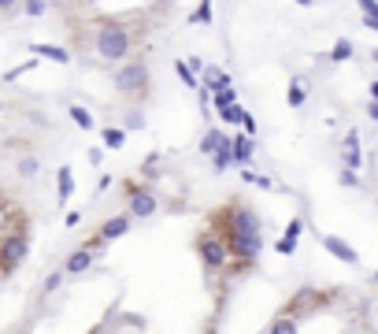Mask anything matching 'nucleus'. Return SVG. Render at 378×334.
Returning <instances> with one entry per match:
<instances>
[{
  "mask_svg": "<svg viewBox=\"0 0 378 334\" xmlns=\"http://www.w3.org/2000/svg\"><path fill=\"white\" fill-rule=\"evenodd\" d=\"M197 252H200V260H204L211 272H219V267L230 264V249H226V241L219 238V234H200V238H197Z\"/></svg>",
  "mask_w": 378,
  "mask_h": 334,
  "instance_id": "nucleus-4",
  "label": "nucleus"
},
{
  "mask_svg": "<svg viewBox=\"0 0 378 334\" xmlns=\"http://www.w3.org/2000/svg\"><path fill=\"white\" fill-rule=\"evenodd\" d=\"M126 230H130V215H115V219H108L104 227H100V234L93 238V246H89V249H97L100 241H115V238H123Z\"/></svg>",
  "mask_w": 378,
  "mask_h": 334,
  "instance_id": "nucleus-9",
  "label": "nucleus"
},
{
  "mask_svg": "<svg viewBox=\"0 0 378 334\" xmlns=\"http://www.w3.org/2000/svg\"><path fill=\"white\" fill-rule=\"evenodd\" d=\"M230 219H226V249H230V260H241V264H252L263 249V223L248 204H230Z\"/></svg>",
  "mask_w": 378,
  "mask_h": 334,
  "instance_id": "nucleus-1",
  "label": "nucleus"
},
{
  "mask_svg": "<svg viewBox=\"0 0 378 334\" xmlns=\"http://www.w3.org/2000/svg\"><path fill=\"white\" fill-rule=\"evenodd\" d=\"M230 156H234V164H237V167L252 164V156H256V141H252V134H234V138H230Z\"/></svg>",
  "mask_w": 378,
  "mask_h": 334,
  "instance_id": "nucleus-6",
  "label": "nucleus"
},
{
  "mask_svg": "<svg viewBox=\"0 0 378 334\" xmlns=\"http://www.w3.org/2000/svg\"><path fill=\"white\" fill-rule=\"evenodd\" d=\"M353 41H349V38H341L338 45H334V49H330V60H334V63H345V60H353Z\"/></svg>",
  "mask_w": 378,
  "mask_h": 334,
  "instance_id": "nucleus-16",
  "label": "nucleus"
},
{
  "mask_svg": "<svg viewBox=\"0 0 378 334\" xmlns=\"http://www.w3.org/2000/svg\"><path fill=\"white\" fill-rule=\"evenodd\" d=\"M204 71V89L208 93H215V89H223V86H230V75L223 67H200Z\"/></svg>",
  "mask_w": 378,
  "mask_h": 334,
  "instance_id": "nucleus-13",
  "label": "nucleus"
},
{
  "mask_svg": "<svg viewBox=\"0 0 378 334\" xmlns=\"http://www.w3.org/2000/svg\"><path fill=\"white\" fill-rule=\"evenodd\" d=\"M141 126H145V115L137 112V108H134V112H126V130H141Z\"/></svg>",
  "mask_w": 378,
  "mask_h": 334,
  "instance_id": "nucleus-30",
  "label": "nucleus"
},
{
  "mask_svg": "<svg viewBox=\"0 0 378 334\" xmlns=\"http://www.w3.org/2000/svg\"><path fill=\"white\" fill-rule=\"evenodd\" d=\"M60 286H63V275H60V272H52L49 278H45V294H56Z\"/></svg>",
  "mask_w": 378,
  "mask_h": 334,
  "instance_id": "nucleus-31",
  "label": "nucleus"
},
{
  "mask_svg": "<svg viewBox=\"0 0 378 334\" xmlns=\"http://www.w3.org/2000/svg\"><path fill=\"white\" fill-rule=\"evenodd\" d=\"M26 234H12V238L0 241V272H15L26 260Z\"/></svg>",
  "mask_w": 378,
  "mask_h": 334,
  "instance_id": "nucleus-5",
  "label": "nucleus"
},
{
  "mask_svg": "<svg viewBox=\"0 0 378 334\" xmlns=\"http://www.w3.org/2000/svg\"><path fill=\"white\" fill-rule=\"evenodd\" d=\"M364 26L367 30H378V15H364Z\"/></svg>",
  "mask_w": 378,
  "mask_h": 334,
  "instance_id": "nucleus-37",
  "label": "nucleus"
},
{
  "mask_svg": "<svg viewBox=\"0 0 378 334\" xmlns=\"http://www.w3.org/2000/svg\"><path fill=\"white\" fill-rule=\"evenodd\" d=\"M71 119H75V123L82 126V130H93V115H89L82 104H71Z\"/></svg>",
  "mask_w": 378,
  "mask_h": 334,
  "instance_id": "nucleus-19",
  "label": "nucleus"
},
{
  "mask_svg": "<svg viewBox=\"0 0 378 334\" xmlns=\"http://www.w3.org/2000/svg\"><path fill=\"white\" fill-rule=\"evenodd\" d=\"M322 246H327L330 257H338L341 264H359V252L349 246L345 238H338V234H322Z\"/></svg>",
  "mask_w": 378,
  "mask_h": 334,
  "instance_id": "nucleus-8",
  "label": "nucleus"
},
{
  "mask_svg": "<svg viewBox=\"0 0 378 334\" xmlns=\"http://www.w3.org/2000/svg\"><path fill=\"white\" fill-rule=\"evenodd\" d=\"M63 223H67V227H78V223H82V212H67V219H63Z\"/></svg>",
  "mask_w": 378,
  "mask_h": 334,
  "instance_id": "nucleus-36",
  "label": "nucleus"
},
{
  "mask_svg": "<svg viewBox=\"0 0 378 334\" xmlns=\"http://www.w3.org/2000/svg\"><path fill=\"white\" fill-rule=\"evenodd\" d=\"M241 126H245V134H256V119H252V115H241Z\"/></svg>",
  "mask_w": 378,
  "mask_h": 334,
  "instance_id": "nucleus-34",
  "label": "nucleus"
},
{
  "mask_svg": "<svg viewBox=\"0 0 378 334\" xmlns=\"http://www.w3.org/2000/svg\"><path fill=\"white\" fill-rule=\"evenodd\" d=\"M0 108H4V104H0Z\"/></svg>",
  "mask_w": 378,
  "mask_h": 334,
  "instance_id": "nucleus-41",
  "label": "nucleus"
},
{
  "mask_svg": "<svg viewBox=\"0 0 378 334\" xmlns=\"http://www.w3.org/2000/svg\"><path fill=\"white\" fill-rule=\"evenodd\" d=\"M174 71H178L182 86H189V89H197V86H200V82H197V71H189V63H186V60H178V63H174Z\"/></svg>",
  "mask_w": 378,
  "mask_h": 334,
  "instance_id": "nucleus-17",
  "label": "nucleus"
},
{
  "mask_svg": "<svg viewBox=\"0 0 378 334\" xmlns=\"http://www.w3.org/2000/svg\"><path fill=\"white\" fill-rule=\"evenodd\" d=\"M271 331H274V334H290V331H297V320H293V315H285V320H274Z\"/></svg>",
  "mask_w": 378,
  "mask_h": 334,
  "instance_id": "nucleus-27",
  "label": "nucleus"
},
{
  "mask_svg": "<svg viewBox=\"0 0 378 334\" xmlns=\"http://www.w3.org/2000/svg\"><path fill=\"white\" fill-rule=\"evenodd\" d=\"M219 141H223V130H208L204 138H200V152H211Z\"/></svg>",
  "mask_w": 378,
  "mask_h": 334,
  "instance_id": "nucleus-24",
  "label": "nucleus"
},
{
  "mask_svg": "<svg viewBox=\"0 0 378 334\" xmlns=\"http://www.w3.org/2000/svg\"><path fill=\"white\" fill-rule=\"evenodd\" d=\"M304 97H308V93H304V82H300V78H293L290 93H285V101H290V108H300V104H304Z\"/></svg>",
  "mask_w": 378,
  "mask_h": 334,
  "instance_id": "nucleus-20",
  "label": "nucleus"
},
{
  "mask_svg": "<svg viewBox=\"0 0 378 334\" xmlns=\"http://www.w3.org/2000/svg\"><path fill=\"white\" fill-rule=\"evenodd\" d=\"M130 34L123 30V26H115V23H104L100 26V34H97V52L104 60H123L126 52H130Z\"/></svg>",
  "mask_w": 378,
  "mask_h": 334,
  "instance_id": "nucleus-2",
  "label": "nucleus"
},
{
  "mask_svg": "<svg viewBox=\"0 0 378 334\" xmlns=\"http://www.w3.org/2000/svg\"><path fill=\"white\" fill-rule=\"evenodd\" d=\"M300 230H304V219H293V223H290V230H285V234H293V238H300Z\"/></svg>",
  "mask_w": 378,
  "mask_h": 334,
  "instance_id": "nucleus-35",
  "label": "nucleus"
},
{
  "mask_svg": "<svg viewBox=\"0 0 378 334\" xmlns=\"http://www.w3.org/2000/svg\"><path fill=\"white\" fill-rule=\"evenodd\" d=\"M241 115H245V108L241 104H226V108H219V119H223V123H241Z\"/></svg>",
  "mask_w": 378,
  "mask_h": 334,
  "instance_id": "nucleus-21",
  "label": "nucleus"
},
{
  "mask_svg": "<svg viewBox=\"0 0 378 334\" xmlns=\"http://www.w3.org/2000/svg\"><path fill=\"white\" fill-rule=\"evenodd\" d=\"M338 182L345 186V189H356V186H359V178H356V167H345V171H341V178H338Z\"/></svg>",
  "mask_w": 378,
  "mask_h": 334,
  "instance_id": "nucleus-29",
  "label": "nucleus"
},
{
  "mask_svg": "<svg viewBox=\"0 0 378 334\" xmlns=\"http://www.w3.org/2000/svg\"><path fill=\"white\" fill-rule=\"evenodd\" d=\"M282 252V257H293V252H297V238H293V234H282L279 238V246H274Z\"/></svg>",
  "mask_w": 378,
  "mask_h": 334,
  "instance_id": "nucleus-25",
  "label": "nucleus"
},
{
  "mask_svg": "<svg viewBox=\"0 0 378 334\" xmlns=\"http://www.w3.org/2000/svg\"><path fill=\"white\" fill-rule=\"evenodd\" d=\"M23 8H26V15H34V19H38V15L49 12V0H23Z\"/></svg>",
  "mask_w": 378,
  "mask_h": 334,
  "instance_id": "nucleus-26",
  "label": "nucleus"
},
{
  "mask_svg": "<svg viewBox=\"0 0 378 334\" xmlns=\"http://www.w3.org/2000/svg\"><path fill=\"white\" fill-rule=\"evenodd\" d=\"M189 23L193 26H197V23H211V0H200V8H197V12H189Z\"/></svg>",
  "mask_w": 378,
  "mask_h": 334,
  "instance_id": "nucleus-22",
  "label": "nucleus"
},
{
  "mask_svg": "<svg viewBox=\"0 0 378 334\" xmlns=\"http://www.w3.org/2000/svg\"><path fill=\"white\" fill-rule=\"evenodd\" d=\"M364 164V152H359V134L349 130L345 134V167H359Z\"/></svg>",
  "mask_w": 378,
  "mask_h": 334,
  "instance_id": "nucleus-10",
  "label": "nucleus"
},
{
  "mask_svg": "<svg viewBox=\"0 0 378 334\" xmlns=\"http://www.w3.org/2000/svg\"><path fill=\"white\" fill-rule=\"evenodd\" d=\"M104 145H108V149H123V145H126V130L108 126V130H104Z\"/></svg>",
  "mask_w": 378,
  "mask_h": 334,
  "instance_id": "nucleus-18",
  "label": "nucleus"
},
{
  "mask_svg": "<svg viewBox=\"0 0 378 334\" xmlns=\"http://www.w3.org/2000/svg\"><path fill=\"white\" fill-rule=\"evenodd\" d=\"M156 215V193L152 189H134L130 193V219H149Z\"/></svg>",
  "mask_w": 378,
  "mask_h": 334,
  "instance_id": "nucleus-7",
  "label": "nucleus"
},
{
  "mask_svg": "<svg viewBox=\"0 0 378 334\" xmlns=\"http://www.w3.org/2000/svg\"><path fill=\"white\" fill-rule=\"evenodd\" d=\"M359 8H364V15H378V0H356Z\"/></svg>",
  "mask_w": 378,
  "mask_h": 334,
  "instance_id": "nucleus-33",
  "label": "nucleus"
},
{
  "mask_svg": "<svg viewBox=\"0 0 378 334\" xmlns=\"http://www.w3.org/2000/svg\"><path fill=\"white\" fill-rule=\"evenodd\" d=\"M15 4H19V0H0V8H4V12H8V8H15Z\"/></svg>",
  "mask_w": 378,
  "mask_h": 334,
  "instance_id": "nucleus-38",
  "label": "nucleus"
},
{
  "mask_svg": "<svg viewBox=\"0 0 378 334\" xmlns=\"http://www.w3.org/2000/svg\"><path fill=\"white\" fill-rule=\"evenodd\" d=\"M230 164H234V156H230V138L223 134V141L211 149V167H215V171H226Z\"/></svg>",
  "mask_w": 378,
  "mask_h": 334,
  "instance_id": "nucleus-12",
  "label": "nucleus"
},
{
  "mask_svg": "<svg viewBox=\"0 0 378 334\" xmlns=\"http://www.w3.org/2000/svg\"><path fill=\"white\" fill-rule=\"evenodd\" d=\"M115 89L126 97H141L145 89H149V71H145V63H126L123 71H115Z\"/></svg>",
  "mask_w": 378,
  "mask_h": 334,
  "instance_id": "nucleus-3",
  "label": "nucleus"
},
{
  "mask_svg": "<svg viewBox=\"0 0 378 334\" xmlns=\"http://www.w3.org/2000/svg\"><path fill=\"white\" fill-rule=\"evenodd\" d=\"M89 264H93V249H78L67 257V275H82L89 272Z\"/></svg>",
  "mask_w": 378,
  "mask_h": 334,
  "instance_id": "nucleus-11",
  "label": "nucleus"
},
{
  "mask_svg": "<svg viewBox=\"0 0 378 334\" xmlns=\"http://www.w3.org/2000/svg\"><path fill=\"white\" fill-rule=\"evenodd\" d=\"M297 4H304V8H308V4H311V0H297Z\"/></svg>",
  "mask_w": 378,
  "mask_h": 334,
  "instance_id": "nucleus-40",
  "label": "nucleus"
},
{
  "mask_svg": "<svg viewBox=\"0 0 378 334\" xmlns=\"http://www.w3.org/2000/svg\"><path fill=\"white\" fill-rule=\"evenodd\" d=\"M241 178H245V182H248V186H260V189H271V178H263V175H256V171H245V175H241Z\"/></svg>",
  "mask_w": 378,
  "mask_h": 334,
  "instance_id": "nucleus-28",
  "label": "nucleus"
},
{
  "mask_svg": "<svg viewBox=\"0 0 378 334\" xmlns=\"http://www.w3.org/2000/svg\"><path fill=\"white\" fill-rule=\"evenodd\" d=\"M34 67H38V63L30 60V63H23V67H12V71H8L4 78H8V82H15V78H19V75H26V71H34Z\"/></svg>",
  "mask_w": 378,
  "mask_h": 334,
  "instance_id": "nucleus-32",
  "label": "nucleus"
},
{
  "mask_svg": "<svg viewBox=\"0 0 378 334\" xmlns=\"http://www.w3.org/2000/svg\"><path fill=\"white\" fill-rule=\"evenodd\" d=\"M30 49L38 52V56H45V60H56V63H67V60H71V52L60 49V45H41V41H34Z\"/></svg>",
  "mask_w": 378,
  "mask_h": 334,
  "instance_id": "nucleus-14",
  "label": "nucleus"
},
{
  "mask_svg": "<svg viewBox=\"0 0 378 334\" xmlns=\"http://www.w3.org/2000/svg\"><path fill=\"white\" fill-rule=\"evenodd\" d=\"M4 223H8V208L0 204V227H4Z\"/></svg>",
  "mask_w": 378,
  "mask_h": 334,
  "instance_id": "nucleus-39",
  "label": "nucleus"
},
{
  "mask_svg": "<svg viewBox=\"0 0 378 334\" xmlns=\"http://www.w3.org/2000/svg\"><path fill=\"white\" fill-rule=\"evenodd\" d=\"M56 182H60V201H71V197H75V171L60 167L56 171Z\"/></svg>",
  "mask_w": 378,
  "mask_h": 334,
  "instance_id": "nucleus-15",
  "label": "nucleus"
},
{
  "mask_svg": "<svg viewBox=\"0 0 378 334\" xmlns=\"http://www.w3.org/2000/svg\"><path fill=\"white\" fill-rule=\"evenodd\" d=\"M38 171H41L38 156H23V160H19V175H23V178H34Z\"/></svg>",
  "mask_w": 378,
  "mask_h": 334,
  "instance_id": "nucleus-23",
  "label": "nucleus"
}]
</instances>
